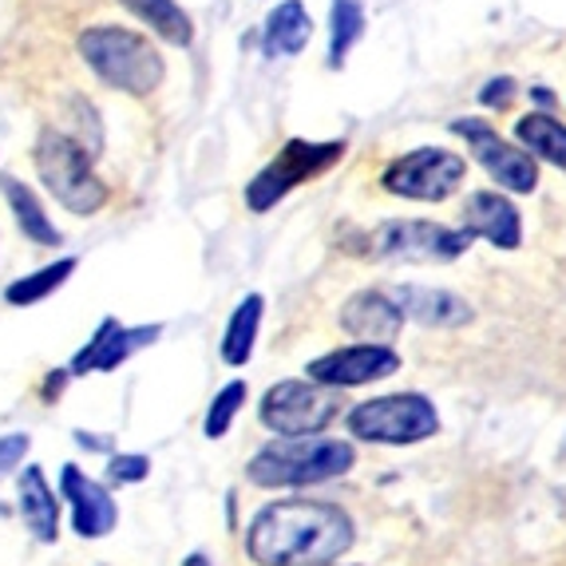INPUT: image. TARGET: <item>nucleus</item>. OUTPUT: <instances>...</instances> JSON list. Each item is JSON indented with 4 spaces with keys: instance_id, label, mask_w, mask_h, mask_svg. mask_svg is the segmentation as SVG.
<instances>
[{
    "instance_id": "423d86ee",
    "label": "nucleus",
    "mask_w": 566,
    "mask_h": 566,
    "mask_svg": "<svg viewBox=\"0 0 566 566\" xmlns=\"http://www.w3.org/2000/svg\"><path fill=\"white\" fill-rule=\"evenodd\" d=\"M340 159H345V143H337V139H329V143L290 139L274 159L258 170L254 179L245 182V210H250V214L274 210L282 199H290L293 190L313 182L317 175H325V170H333Z\"/></svg>"
},
{
    "instance_id": "9b49d317",
    "label": "nucleus",
    "mask_w": 566,
    "mask_h": 566,
    "mask_svg": "<svg viewBox=\"0 0 566 566\" xmlns=\"http://www.w3.org/2000/svg\"><path fill=\"white\" fill-rule=\"evenodd\" d=\"M305 373L317 385L345 392V388L373 385V380L400 373V353L392 345H345V349H329L322 357H313Z\"/></svg>"
},
{
    "instance_id": "7ed1b4c3",
    "label": "nucleus",
    "mask_w": 566,
    "mask_h": 566,
    "mask_svg": "<svg viewBox=\"0 0 566 566\" xmlns=\"http://www.w3.org/2000/svg\"><path fill=\"white\" fill-rule=\"evenodd\" d=\"M80 56L107 87L127 95H151L167 80L159 48L119 24H95V29L80 32Z\"/></svg>"
},
{
    "instance_id": "1a4fd4ad",
    "label": "nucleus",
    "mask_w": 566,
    "mask_h": 566,
    "mask_svg": "<svg viewBox=\"0 0 566 566\" xmlns=\"http://www.w3.org/2000/svg\"><path fill=\"white\" fill-rule=\"evenodd\" d=\"M463 175H468L463 155L444 151V147H416L388 163L380 187L408 202H444L460 190Z\"/></svg>"
},
{
    "instance_id": "c85d7f7f",
    "label": "nucleus",
    "mask_w": 566,
    "mask_h": 566,
    "mask_svg": "<svg viewBox=\"0 0 566 566\" xmlns=\"http://www.w3.org/2000/svg\"><path fill=\"white\" fill-rule=\"evenodd\" d=\"M76 444L84 448V452H112V440L107 436H95V432H84V428H76Z\"/></svg>"
},
{
    "instance_id": "20e7f679",
    "label": "nucleus",
    "mask_w": 566,
    "mask_h": 566,
    "mask_svg": "<svg viewBox=\"0 0 566 566\" xmlns=\"http://www.w3.org/2000/svg\"><path fill=\"white\" fill-rule=\"evenodd\" d=\"M32 163H36L40 182L48 195L76 218H92L107 207V182L95 175L92 151L76 135L60 132V127H44L32 147Z\"/></svg>"
},
{
    "instance_id": "a211bd4d",
    "label": "nucleus",
    "mask_w": 566,
    "mask_h": 566,
    "mask_svg": "<svg viewBox=\"0 0 566 566\" xmlns=\"http://www.w3.org/2000/svg\"><path fill=\"white\" fill-rule=\"evenodd\" d=\"M313 40V20L305 12L302 0H282L270 17H265V29H262V52L270 60H290V56H302L305 44Z\"/></svg>"
},
{
    "instance_id": "2f4dec72",
    "label": "nucleus",
    "mask_w": 566,
    "mask_h": 566,
    "mask_svg": "<svg viewBox=\"0 0 566 566\" xmlns=\"http://www.w3.org/2000/svg\"><path fill=\"white\" fill-rule=\"evenodd\" d=\"M182 566H210V563H207V555H187L182 558Z\"/></svg>"
},
{
    "instance_id": "6ab92c4d",
    "label": "nucleus",
    "mask_w": 566,
    "mask_h": 566,
    "mask_svg": "<svg viewBox=\"0 0 566 566\" xmlns=\"http://www.w3.org/2000/svg\"><path fill=\"white\" fill-rule=\"evenodd\" d=\"M0 195H4V202H9L17 230L29 238L32 245H60L64 242V234H60L56 222L44 214V207H40L36 190L32 187H24V182L12 179V175H0Z\"/></svg>"
},
{
    "instance_id": "f8f14e48",
    "label": "nucleus",
    "mask_w": 566,
    "mask_h": 566,
    "mask_svg": "<svg viewBox=\"0 0 566 566\" xmlns=\"http://www.w3.org/2000/svg\"><path fill=\"white\" fill-rule=\"evenodd\" d=\"M163 337V325H119V317H104L99 329L92 333L84 349L72 357L67 373L72 377H87V373H112L123 360H132V353L147 349Z\"/></svg>"
},
{
    "instance_id": "0eeeda50",
    "label": "nucleus",
    "mask_w": 566,
    "mask_h": 566,
    "mask_svg": "<svg viewBox=\"0 0 566 566\" xmlns=\"http://www.w3.org/2000/svg\"><path fill=\"white\" fill-rule=\"evenodd\" d=\"M360 254L377 258V262H408V265H444L472 245V234L440 222H424V218H392L380 222L377 230H368L360 238Z\"/></svg>"
},
{
    "instance_id": "ddd939ff",
    "label": "nucleus",
    "mask_w": 566,
    "mask_h": 566,
    "mask_svg": "<svg viewBox=\"0 0 566 566\" xmlns=\"http://www.w3.org/2000/svg\"><path fill=\"white\" fill-rule=\"evenodd\" d=\"M60 500H67V507H72V531L80 538H104L119 523L112 491L76 463H64V472H60Z\"/></svg>"
},
{
    "instance_id": "a878e982",
    "label": "nucleus",
    "mask_w": 566,
    "mask_h": 566,
    "mask_svg": "<svg viewBox=\"0 0 566 566\" xmlns=\"http://www.w3.org/2000/svg\"><path fill=\"white\" fill-rule=\"evenodd\" d=\"M151 475V460L139 452H112L107 455V480L112 483H143Z\"/></svg>"
},
{
    "instance_id": "f03ea898",
    "label": "nucleus",
    "mask_w": 566,
    "mask_h": 566,
    "mask_svg": "<svg viewBox=\"0 0 566 566\" xmlns=\"http://www.w3.org/2000/svg\"><path fill=\"white\" fill-rule=\"evenodd\" d=\"M357 468V448L333 436H297V440H270L245 463V480L265 491L317 488L349 475Z\"/></svg>"
},
{
    "instance_id": "aec40b11",
    "label": "nucleus",
    "mask_w": 566,
    "mask_h": 566,
    "mask_svg": "<svg viewBox=\"0 0 566 566\" xmlns=\"http://www.w3.org/2000/svg\"><path fill=\"white\" fill-rule=\"evenodd\" d=\"M262 313H265V297L262 293H245L242 302L234 305L227 322V333H222V360L230 368H245L250 357H254L258 345V329H262Z\"/></svg>"
},
{
    "instance_id": "9d476101",
    "label": "nucleus",
    "mask_w": 566,
    "mask_h": 566,
    "mask_svg": "<svg viewBox=\"0 0 566 566\" xmlns=\"http://www.w3.org/2000/svg\"><path fill=\"white\" fill-rule=\"evenodd\" d=\"M452 135H460L468 143L472 159L480 163L491 175V182H500V190L511 195H531L538 187V163L531 159L523 147H515L511 139H503L488 119H475V115H463V119L448 123Z\"/></svg>"
},
{
    "instance_id": "4be33fe9",
    "label": "nucleus",
    "mask_w": 566,
    "mask_h": 566,
    "mask_svg": "<svg viewBox=\"0 0 566 566\" xmlns=\"http://www.w3.org/2000/svg\"><path fill=\"white\" fill-rule=\"evenodd\" d=\"M119 4L135 20H143L159 40H167L170 48H190V40H195V24L179 0H119Z\"/></svg>"
},
{
    "instance_id": "b1692460",
    "label": "nucleus",
    "mask_w": 566,
    "mask_h": 566,
    "mask_svg": "<svg viewBox=\"0 0 566 566\" xmlns=\"http://www.w3.org/2000/svg\"><path fill=\"white\" fill-rule=\"evenodd\" d=\"M365 36V4L360 0H333L329 4V67H340L353 44Z\"/></svg>"
},
{
    "instance_id": "2eb2a0df",
    "label": "nucleus",
    "mask_w": 566,
    "mask_h": 566,
    "mask_svg": "<svg viewBox=\"0 0 566 566\" xmlns=\"http://www.w3.org/2000/svg\"><path fill=\"white\" fill-rule=\"evenodd\" d=\"M460 230L472 238H483L495 250H520L523 245V218L503 190H475V195H468Z\"/></svg>"
},
{
    "instance_id": "dca6fc26",
    "label": "nucleus",
    "mask_w": 566,
    "mask_h": 566,
    "mask_svg": "<svg viewBox=\"0 0 566 566\" xmlns=\"http://www.w3.org/2000/svg\"><path fill=\"white\" fill-rule=\"evenodd\" d=\"M405 310V317L428 325V329H460L472 322V305L452 290H432V285H397L388 290Z\"/></svg>"
},
{
    "instance_id": "393cba45",
    "label": "nucleus",
    "mask_w": 566,
    "mask_h": 566,
    "mask_svg": "<svg viewBox=\"0 0 566 566\" xmlns=\"http://www.w3.org/2000/svg\"><path fill=\"white\" fill-rule=\"evenodd\" d=\"M245 397H250L245 380H230V385L218 388L214 400H210V408H207V420H202V436H207V440H222V436L234 428Z\"/></svg>"
},
{
    "instance_id": "c756f323",
    "label": "nucleus",
    "mask_w": 566,
    "mask_h": 566,
    "mask_svg": "<svg viewBox=\"0 0 566 566\" xmlns=\"http://www.w3.org/2000/svg\"><path fill=\"white\" fill-rule=\"evenodd\" d=\"M67 377H72L67 368H52V373H48V380H44V388H40V392H44V400H56L60 392H64Z\"/></svg>"
},
{
    "instance_id": "cd10ccee",
    "label": "nucleus",
    "mask_w": 566,
    "mask_h": 566,
    "mask_svg": "<svg viewBox=\"0 0 566 566\" xmlns=\"http://www.w3.org/2000/svg\"><path fill=\"white\" fill-rule=\"evenodd\" d=\"M29 452H32L29 432H4L0 436V475L12 472V468H20Z\"/></svg>"
},
{
    "instance_id": "f257e3e1",
    "label": "nucleus",
    "mask_w": 566,
    "mask_h": 566,
    "mask_svg": "<svg viewBox=\"0 0 566 566\" xmlns=\"http://www.w3.org/2000/svg\"><path fill=\"white\" fill-rule=\"evenodd\" d=\"M357 543V523L325 500H277L245 527V551L258 566H333Z\"/></svg>"
},
{
    "instance_id": "4468645a",
    "label": "nucleus",
    "mask_w": 566,
    "mask_h": 566,
    "mask_svg": "<svg viewBox=\"0 0 566 566\" xmlns=\"http://www.w3.org/2000/svg\"><path fill=\"white\" fill-rule=\"evenodd\" d=\"M337 322L360 345H392L405 329V310L388 290H357L340 305Z\"/></svg>"
},
{
    "instance_id": "39448f33",
    "label": "nucleus",
    "mask_w": 566,
    "mask_h": 566,
    "mask_svg": "<svg viewBox=\"0 0 566 566\" xmlns=\"http://www.w3.org/2000/svg\"><path fill=\"white\" fill-rule=\"evenodd\" d=\"M345 428L365 444L412 448L440 432V412L424 392H388V397L360 400L357 408H349Z\"/></svg>"
},
{
    "instance_id": "412c9836",
    "label": "nucleus",
    "mask_w": 566,
    "mask_h": 566,
    "mask_svg": "<svg viewBox=\"0 0 566 566\" xmlns=\"http://www.w3.org/2000/svg\"><path fill=\"white\" fill-rule=\"evenodd\" d=\"M515 139L531 159L566 170V123L551 112H527L523 119H515Z\"/></svg>"
},
{
    "instance_id": "5701e85b",
    "label": "nucleus",
    "mask_w": 566,
    "mask_h": 566,
    "mask_svg": "<svg viewBox=\"0 0 566 566\" xmlns=\"http://www.w3.org/2000/svg\"><path fill=\"white\" fill-rule=\"evenodd\" d=\"M76 258H56V262L40 265V270H32L29 277H17V282L4 290V302L17 305V310H29V305H40L44 297H52V293L60 290V285L67 282V277L76 274Z\"/></svg>"
},
{
    "instance_id": "bb28decb",
    "label": "nucleus",
    "mask_w": 566,
    "mask_h": 566,
    "mask_svg": "<svg viewBox=\"0 0 566 566\" xmlns=\"http://www.w3.org/2000/svg\"><path fill=\"white\" fill-rule=\"evenodd\" d=\"M515 95H520V84H515V80L495 76V80H488V84L480 87V104L491 107V112H507Z\"/></svg>"
},
{
    "instance_id": "6e6552de",
    "label": "nucleus",
    "mask_w": 566,
    "mask_h": 566,
    "mask_svg": "<svg viewBox=\"0 0 566 566\" xmlns=\"http://www.w3.org/2000/svg\"><path fill=\"white\" fill-rule=\"evenodd\" d=\"M340 392L325 388L317 380H277L265 388L262 405H258V420L265 432H274L277 440H297V436H322L325 428L340 416Z\"/></svg>"
},
{
    "instance_id": "7c9ffc66",
    "label": "nucleus",
    "mask_w": 566,
    "mask_h": 566,
    "mask_svg": "<svg viewBox=\"0 0 566 566\" xmlns=\"http://www.w3.org/2000/svg\"><path fill=\"white\" fill-rule=\"evenodd\" d=\"M531 99H535V104H538V112H551V107L558 104V99H555V92H547V87H543V84H535V87H531Z\"/></svg>"
},
{
    "instance_id": "f3484780",
    "label": "nucleus",
    "mask_w": 566,
    "mask_h": 566,
    "mask_svg": "<svg viewBox=\"0 0 566 566\" xmlns=\"http://www.w3.org/2000/svg\"><path fill=\"white\" fill-rule=\"evenodd\" d=\"M17 495H20L17 500L20 520H24V527L32 531V538H36V543H56L60 538V500H56V491L48 488L44 468L29 463L17 483Z\"/></svg>"
}]
</instances>
